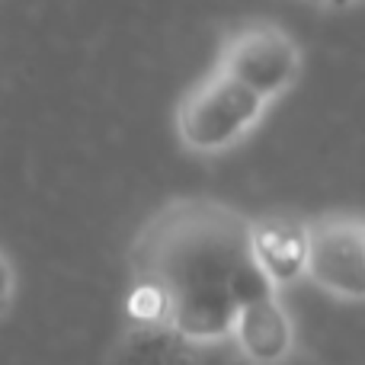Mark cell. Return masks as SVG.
<instances>
[{
    "label": "cell",
    "instance_id": "obj_2",
    "mask_svg": "<svg viewBox=\"0 0 365 365\" xmlns=\"http://www.w3.org/2000/svg\"><path fill=\"white\" fill-rule=\"evenodd\" d=\"M266 100H259L253 90L237 83L234 77L221 74L208 81L192 100L186 103L180 115V132L192 148L212 151V148H225L237 135L257 122L259 109Z\"/></svg>",
    "mask_w": 365,
    "mask_h": 365
},
{
    "label": "cell",
    "instance_id": "obj_3",
    "mask_svg": "<svg viewBox=\"0 0 365 365\" xmlns=\"http://www.w3.org/2000/svg\"><path fill=\"white\" fill-rule=\"evenodd\" d=\"M304 266L330 292L359 298L365 292V237L349 218L321 221L304 234Z\"/></svg>",
    "mask_w": 365,
    "mask_h": 365
},
{
    "label": "cell",
    "instance_id": "obj_1",
    "mask_svg": "<svg viewBox=\"0 0 365 365\" xmlns=\"http://www.w3.org/2000/svg\"><path fill=\"white\" fill-rule=\"evenodd\" d=\"M145 263L186 336H221L240 304L272 295L250 227L221 205H182L145 244Z\"/></svg>",
    "mask_w": 365,
    "mask_h": 365
},
{
    "label": "cell",
    "instance_id": "obj_8",
    "mask_svg": "<svg viewBox=\"0 0 365 365\" xmlns=\"http://www.w3.org/2000/svg\"><path fill=\"white\" fill-rule=\"evenodd\" d=\"M324 4H334V6H343V4H353V0H324Z\"/></svg>",
    "mask_w": 365,
    "mask_h": 365
},
{
    "label": "cell",
    "instance_id": "obj_7",
    "mask_svg": "<svg viewBox=\"0 0 365 365\" xmlns=\"http://www.w3.org/2000/svg\"><path fill=\"white\" fill-rule=\"evenodd\" d=\"M6 289H10V269H6V263L0 259V302H4Z\"/></svg>",
    "mask_w": 365,
    "mask_h": 365
},
{
    "label": "cell",
    "instance_id": "obj_4",
    "mask_svg": "<svg viewBox=\"0 0 365 365\" xmlns=\"http://www.w3.org/2000/svg\"><path fill=\"white\" fill-rule=\"evenodd\" d=\"M295 64L298 55L289 36H282L272 26H259V29H247L234 38L225 58V74L253 90L259 100H269L272 93L292 83Z\"/></svg>",
    "mask_w": 365,
    "mask_h": 365
},
{
    "label": "cell",
    "instance_id": "obj_5",
    "mask_svg": "<svg viewBox=\"0 0 365 365\" xmlns=\"http://www.w3.org/2000/svg\"><path fill=\"white\" fill-rule=\"evenodd\" d=\"M231 327H237L240 343L257 362H276L289 349V321L272 295L240 304Z\"/></svg>",
    "mask_w": 365,
    "mask_h": 365
},
{
    "label": "cell",
    "instance_id": "obj_6",
    "mask_svg": "<svg viewBox=\"0 0 365 365\" xmlns=\"http://www.w3.org/2000/svg\"><path fill=\"white\" fill-rule=\"evenodd\" d=\"M250 247L269 279H292L304 266V231L285 221H266L250 231Z\"/></svg>",
    "mask_w": 365,
    "mask_h": 365
}]
</instances>
